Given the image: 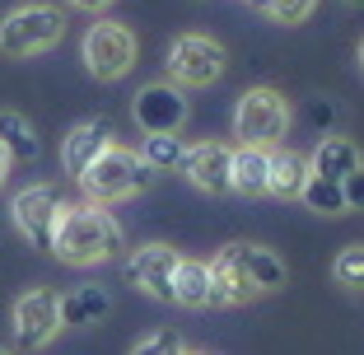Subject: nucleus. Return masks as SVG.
Returning <instances> with one entry per match:
<instances>
[{"label":"nucleus","instance_id":"nucleus-1","mask_svg":"<svg viewBox=\"0 0 364 355\" xmlns=\"http://www.w3.org/2000/svg\"><path fill=\"white\" fill-rule=\"evenodd\" d=\"M127 248V234H122L117 216L107 206L80 201V206H61L52 229V248L65 267H98V262H112Z\"/></svg>","mask_w":364,"mask_h":355},{"label":"nucleus","instance_id":"nucleus-2","mask_svg":"<svg viewBox=\"0 0 364 355\" xmlns=\"http://www.w3.org/2000/svg\"><path fill=\"white\" fill-rule=\"evenodd\" d=\"M150 178H154V169L140 159L136 150H127V145H107V150L80 173V187H85V196L94 206H117V201H127V196L145 192Z\"/></svg>","mask_w":364,"mask_h":355},{"label":"nucleus","instance_id":"nucleus-3","mask_svg":"<svg viewBox=\"0 0 364 355\" xmlns=\"http://www.w3.org/2000/svg\"><path fill=\"white\" fill-rule=\"evenodd\" d=\"M61 38H65V10H56V5H19L0 19V52L10 61L43 56Z\"/></svg>","mask_w":364,"mask_h":355},{"label":"nucleus","instance_id":"nucleus-4","mask_svg":"<svg viewBox=\"0 0 364 355\" xmlns=\"http://www.w3.org/2000/svg\"><path fill=\"white\" fill-rule=\"evenodd\" d=\"M289 98L280 94V89L271 85H257V89H247L243 98H238V108H234V136L238 145H257V150H271V145H280L289 131Z\"/></svg>","mask_w":364,"mask_h":355},{"label":"nucleus","instance_id":"nucleus-5","mask_svg":"<svg viewBox=\"0 0 364 355\" xmlns=\"http://www.w3.org/2000/svg\"><path fill=\"white\" fill-rule=\"evenodd\" d=\"M225 75V47L205 33H182L168 47V80L178 89H205Z\"/></svg>","mask_w":364,"mask_h":355},{"label":"nucleus","instance_id":"nucleus-6","mask_svg":"<svg viewBox=\"0 0 364 355\" xmlns=\"http://www.w3.org/2000/svg\"><path fill=\"white\" fill-rule=\"evenodd\" d=\"M80 52H85V65H89L94 80H122V75H131L140 47H136V33H131L127 23L103 19L85 33V47H80Z\"/></svg>","mask_w":364,"mask_h":355},{"label":"nucleus","instance_id":"nucleus-7","mask_svg":"<svg viewBox=\"0 0 364 355\" xmlns=\"http://www.w3.org/2000/svg\"><path fill=\"white\" fill-rule=\"evenodd\" d=\"M10 327H14V346L19 351H43V346L56 341L61 332V295L56 290H23L14 300V313H10Z\"/></svg>","mask_w":364,"mask_h":355},{"label":"nucleus","instance_id":"nucleus-8","mask_svg":"<svg viewBox=\"0 0 364 355\" xmlns=\"http://www.w3.org/2000/svg\"><path fill=\"white\" fill-rule=\"evenodd\" d=\"M173 267H178V248L173 243H140L127 253L122 276H127L131 290L150 295L159 304H173Z\"/></svg>","mask_w":364,"mask_h":355},{"label":"nucleus","instance_id":"nucleus-9","mask_svg":"<svg viewBox=\"0 0 364 355\" xmlns=\"http://www.w3.org/2000/svg\"><path fill=\"white\" fill-rule=\"evenodd\" d=\"M61 187L52 183H33L23 192H14L10 201V220L33 248H52V229H56V216H61Z\"/></svg>","mask_w":364,"mask_h":355},{"label":"nucleus","instance_id":"nucleus-10","mask_svg":"<svg viewBox=\"0 0 364 355\" xmlns=\"http://www.w3.org/2000/svg\"><path fill=\"white\" fill-rule=\"evenodd\" d=\"M210 267V304L205 309H238V304L257 300V280H252V267H247V243H229L220 248V258L205 262Z\"/></svg>","mask_w":364,"mask_h":355},{"label":"nucleus","instance_id":"nucleus-11","mask_svg":"<svg viewBox=\"0 0 364 355\" xmlns=\"http://www.w3.org/2000/svg\"><path fill=\"white\" fill-rule=\"evenodd\" d=\"M131 117L145 136H178L182 122H187V94H182L173 80L164 85H145L131 103Z\"/></svg>","mask_w":364,"mask_h":355},{"label":"nucleus","instance_id":"nucleus-12","mask_svg":"<svg viewBox=\"0 0 364 355\" xmlns=\"http://www.w3.org/2000/svg\"><path fill=\"white\" fill-rule=\"evenodd\" d=\"M229 159H234L229 145H220V140H201V145H187V150H182L178 169L187 173V183H192V187L220 196V192H229Z\"/></svg>","mask_w":364,"mask_h":355},{"label":"nucleus","instance_id":"nucleus-13","mask_svg":"<svg viewBox=\"0 0 364 355\" xmlns=\"http://www.w3.org/2000/svg\"><path fill=\"white\" fill-rule=\"evenodd\" d=\"M107 145H112V127H107L103 117L75 122V127L65 131V140H61V169L70 173V178H80V173H85Z\"/></svg>","mask_w":364,"mask_h":355},{"label":"nucleus","instance_id":"nucleus-14","mask_svg":"<svg viewBox=\"0 0 364 355\" xmlns=\"http://www.w3.org/2000/svg\"><path fill=\"white\" fill-rule=\"evenodd\" d=\"M304 183H309V159L299 150H289V145H271L267 150V196L294 201Z\"/></svg>","mask_w":364,"mask_h":355},{"label":"nucleus","instance_id":"nucleus-15","mask_svg":"<svg viewBox=\"0 0 364 355\" xmlns=\"http://www.w3.org/2000/svg\"><path fill=\"white\" fill-rule=\"evenodd\" d=\"M360 164H364V154H360V145H355V140H346V136H322L318 150H313V159H309V173H318V178H336V183H341L346 173H355Z\"/></svg>","mask_w":364,"mask_h":355},{"label":"nucleus","instance_id":"nucleus-16","mask_svg":"<svg viewBox=\"0 0 364 355\" xmlns=\"http://www.w3.org/2000/svg\"><path fill=\"white\" fill-rule=\"evenodd\" d=\"M112 313L103 285H75L70 295H61V327H94Z\"/></svg>","mask_w":364,"mask_h":355},{"label":"nucleus","instance_id":"nucleus-17","mask_svg":"<svg viewBox=\"0 0 364 355\" xmlns=\"http://www.w3.org/2000/svg\"><path fill=\"white\" fill-rule=\"evenodd\" d=\"M229 192L238 196H267V150L238 145L229 159Z\"/></svg>","mask_w":364,"mask_h":355},{"label":"nucleus","instance_id":"nucleus-18","mask_svg":"<svg viewBox=\"0 0 364 355\" xmlns=\"http://www.w3.org/2000/svg\"><path fill=\"white\" fill-rule=\"evenodd\" d=\"M173 304L182 309H205L210 304V267L196 258H178L173 267Z\"/></svg>","mask_w":364,"mask_h":355},{"label":"nucleus","instance_id":"nucleus-19","mask_svg":"<svg viewBox=\"0 0 364 355\" xmlns=\"http://www.w3.org/2000/svg\"><path fill=\"white\" fill-rule=\"evenodd\" d=\"M0 145H5V154H10L14 164L19 159H38V136H33L28 117H19V112H0Z\"/></svg>","mask_w":364,"mask_h":355},{"label":"nucleus","instance_id":"nucleus-20","mask_svg":"<svg viewBox=\"0 0 364 355\" xmlns=\"http://www.w3.org/2000/svg\"><path fill=\"white\" fill-rule=\"evenodd\" d=\"M299 201L309 206V211H318V216H346V196H341V183H336V178L309 173V183L299 187Z\"/></svg>","mask_w":364,"mask_h":355},{"label":"nucleus","instance_id":"nucleus-21","mask_svg":"<svg viewBox=\"0 0 364 355\" xmlns=\"http://www.w3.org/2000/svg\"><path fill=\"white\" fill-rule=\"evenodd\" d=\"M247 267H252V280H257V290H262V295H267V290H280V285H285V262H280L271 248L247 243Z\"/></svg>","mask_w":364,"mask_h":355},{"label":"nucleus","instance_id":"nucleus-22","mask_svg":"<svg viewBox=\"0 0 364 355\" xmlns=\"http://www.w3.org/2000/svg\"><path fill=\"white\" fill-rule=\"evenodd\" d=\"M182 150H187V145H182L178 136H145V145H140V159L150 164L154 173H173L182 164Z\"/></svg>","mask_w":364,"mask_h":355},{"label":"nucleus","instance_id":"nucleus-23","mask_svg":"<svg viewBox=\"0 0 364 355\" xmlns=\"http://www.w3.org/2000/svg\"><path fill=\"white\" fill-rule=\"evenodd\" d=\"M332 280L341 290H364V243H346L332 262Z\"/></svg>","mask_w":364,"mask_h":355},{"label":"nucleus","instance_id":"nucleus-24","mask_svg":"<svg viewBox=\"0 0 364 355\" xmlns=\"http://www.w3.org/2000/svg\"><path fill=\"white\" fill-rule=\"evenodd\" d=\"M262 10H267V19H276V23H304L313 10H318V0H257Z\"/></svg>","mask_w":364,"mask_h":355},{"label":"nucleus","instance_id":"nucleus-25","mask_svg":"<svg viewBox=\"0 0 364 355\" xmlns=\"http://www.w3.org/2000/svg\"><path fill=\"white\" fill-rule=\"evenodd\" d=\"M131 355H187V346H182V337L173 332V327H159V332H150L145 341H136Z\"/></svg>","mask_w":364,"mask_h":355},{"label":"nucleus","instance_id":"nucleus-26","mask_svg":"<svg viewBox=\"0 0 364 355\" xmlns=\"http://www.w3.org/2000/svg\"><path fill=\"white\" fill-rule=\"evenodd\" d=\"M341 196H346V211H364V164L341 178Z\"/></svg>","mask_w":364,"mask_h":355},{"label":"nucleus","instance_id":"nucleus-27","mask_svg":"<svg viewBox=\"0 0 364 355\" xmlns=\"http://www.w3.org/2000/svg\"><path fill=\"white\" fill-rule=\"evenodd\" d=\"M309 117H313V127H332V122H341V108H336V103H327V98H313V103H309Z\"/></svg>","mask_w":364,"mask_h":355},{"label":"nucleus","instance_id":"nucleus-28","mask_svg":"<svg viewBox=\"0 0 364 355\" xmlns=\"http://www.w3.org/2000/svg\"><path fill=\"white\" fill-rule=\"evenodd\" d=\"M65 5H70V10H85V14H103L112 0H65Z\"/></svg>","mask_w":364,"mask_h":355},{"label":"nucleus","instance_id":"nucleus-29","mask_svg":"<svg viewBox=\"0 0 364 355\" xmlns=\"http://www.w3.org/2000/svg\"><path fill=\"white\" fill-rule=\"evenodd\" d=\"M10 169H14V159L5 154V145H0V187H5V178H10Z\"/></svg>","mask_w":364,"mask_h":355},{"label":"nucleus","instance_id":"nucleus-30","mask_svg":"<svg viewBox=\"0 0 364 355\" xmlns=\"http://www.w3.org/2000/svg\"><path fill=\"white\" fill-rule=\"evenodd\" d=\"M346 5H355V10H364V0H346Z\"/></svg>","mask_w":364,"mask_h":355},{"label":"nucleus","instance_id":"nucleus-31","mask_svg":"<svg viewBox=\"0 0 364 355\" xmlns=\"http://www.w3.org/2000/svg\"><path fill=\"white\" fill-rule=\"evenodd\" d=\"M360 70H364V43H360Z\"/></svg>","mask_w":364,"mask_h":355},{"label":"nucleus","instance_id":"nucleus-32","mask_svg":"<svg viewBox=\"0 0 364 355\" xmlns=\"http://www.w3.org/2000/svg\"><path fill=\"white\" fill-rule=\"evenodd\" d=\"M0 355H10V351H0Z\"/></svg>","mask_w":364,"mask_h":355},{"label":"nucleus","instance_id":"nucleus-33","mask_svg":"<svg viewBox=\"0 0 364 355\" xmlns=\"http://www.w3.org/2000/svg\"><path fill=\"white\" fill-rule=\"evenodd\" d=\"M252 5H257V0H252Z\"/></svg>","mask_w":364,"mask_h":355}]
</instances>
